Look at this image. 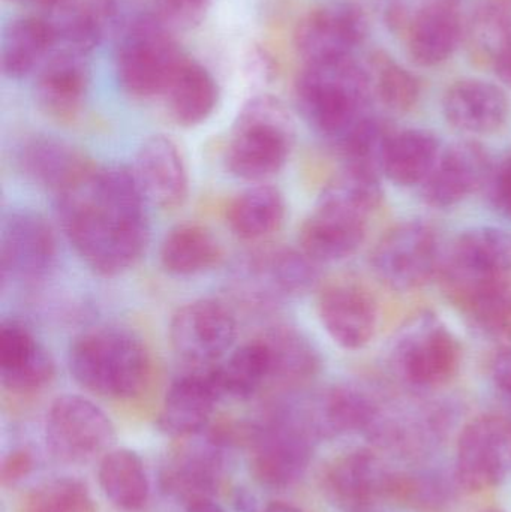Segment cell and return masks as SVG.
<instances>
[{
	"label": "cell",
	"mask_w": 511,
	"mask_h": 512,
	"mask_svg": "<svg viewBox=\"0 0 511 512\" xmlns=\"http://www.w3.org/2000/svg\"><path fill=\"white\" fill-rule=\"evenodd\" d=\"M56 198L63 233L93 273L120 276L143 258L150 240L149 204L131 168L96 164Z\"/></svg>",
	"instance_id": "obj_1"
},
{
	"label": "cell",
	"mask_w": 511,
	"mask_h": 512,
	"mask_svg": "<svg viewBox=\"0 0 511 512\" xmlns=\"http://www.w3.org/2000/svg\"><path fill=\"white\" fill-rule=\"evenodd\" d=\"M381 200L380 182L344 171L321 195L299 234L300 249L318 264L338 262L360 248L366 219Z\"/></svg>",
	"instance_id": "obj_2"
},
{
	"label": "cell",
	"mask_w": 511,
	"mask_h": 512,
	"mask_svg": "<svg viewBox=\"0 0 511 512\" xmlns=\"http://www.w3.org/2000/svg\"><path fill=\"white\" fill-rule=\"evenodd\" d=\"M74 381L89 393L110 399L140 396L152 376V358L140 337L123 328H95L69 348Z\"/></svg>",
	"instance_id": "obj_3"
},
{
	"label": "cell",
	"mask_w": 511,
	"mask_h": 512,
	"mask_svg": "<svg viewBox=\"0 0 511 512\" xmlns=\"http://www.w3.org/2000/svg\"><path fill=\"white\" fill-rule=\"evenodd\" d=\"M296 141L293 117L275 96L249 99L237 114L225 162L237 179L264 183L282 171Z\"/></svg>",
	"instance_id": "obj_4"
},
{
	"label": "cell",
	"mask_w": 511,
	"mask_h": 512,
	"mask_svg": "<svg viewBox=\"0 0 511 512\" xmlns=\"http://www.w3.org/2000/svg\"><path fill=\"white\" fill-rule=\"evenodd\" d=\"M369 78L351 57L306 63L296 81V101L306 122L339 143L360 120Z\"/></svg>",
	"instance_id": "obj_5"
},
{
	"label": "cell",
	"mask_w": 511,
	"mask_h": 512,
	"mask_svg": "<svg viewBox=\"0 0 511 512\" xmlns=\"http://www.w3.org/2000/svg\"><path fill=\"white\" fill-rule=\"evenodd\" d=\"M185 57L167 24L155 14L138 15L117 38V83L135 99L162 96Z\"/></svg>",
	"instance_id": "obj_6"
},
{
	"label": "cell",
	"mask_w": 511,
	"mask_h": 512,
	"mask_svg": "<svg viewBox=\"0 0 511 512\" xmlns=\"http://www.w3.org/2000/svg\"><path fill=\"white\" fill-rule=\"evenodd\" d=\"M317 441L300 402L279 406L249 432L252 474L272 489L293 486L308 471Z\"/></svg>",
	"instance_id": "obj_7"
},
{
	"label": "cell",
	"mask_w": 511,
	"mask_h": 512,
	"mask_svg": "<svg viewBox=\"0 0 511 512\" xmlns=\"http://www.w3.org/2000/svg\"><path fill=\"white\" fill-rule=\"evenodd\" d=\"M116 429L96 403L78 394H63L51 403L45 421L48 451L63 465H84L110 453Z\"/></svg>",
	"instance_id": "obj_8"
},
{
	"label": "cell",
	"mask_w": 511,
	"mask_h": 512,
	"mask_svg": "<svg viewBox=\"0 0 511 512\" xmlns=\"http://www.w3.org/2000/svg\"><path fill=\"white\" fill-rule=\"evenodd\" d=\"M237 339L233 310L216 298H198L176 310L170 322L174 354L194 369L221 363Z\"/></svg>",
	"instance_id": "obj_9"
},
{
	"label": "cell",
	"mask_w": 511,
	"mask_h": 512,
	"mask_svg": "<svg viewBox=\"0 0 511 512\" xmlns=\"http://www.w3.org/2000/svg\"><path fill=\"white\" fill-rule=\"evenodd\" d=\"M396 367L408 384L435 388L447 384L461 364V346L432 315L414 319L396 343Z\"/></svg>",
	"instance_id": "obj_10"
},
{
	"label": "cell",
	"mask_w": 511,
	"mask_h": 512,
	"mask_svg": "<svg viewBox=\"0 0 511 512\" xmlns=\"http://www.w3.org/2000/svg\"><path fill=\"white\" fill-rule=\"evenodd\" d=\"M511 472V421L483 415L459 436L455 477L468 492L494 489Z\"/></svg>",
	"instance_id": "obj_11"
},
{
	"label": "cell",
	"mask_w": 511,
	"mask_h": 512,
	"mask_svg": "<svg viewBox=\"0 0 511 512\" xmlns=\"http://www.w3.org/2000/svg\"><path fill=\"white\" fill-rule=\"evenodd\" d=\"M56 261V236L39 213L15 210L6 216L0 233V268L5 282H38L50 274Z\"/></svg>",
	"instance_id": "obj_12"
},
{
	"label": "cell",
	"mask_w": 511,
	"mask_h": 512,
	"mask_svg": "<svg viewBox=\"0 0 511 512\" xmlns=\"http://www.w3.org/2000/svg\"><path fill=\"white\" fill-rule=\"evenodd\" d=\"M438 243L434 231L410 222L386 234L375 248L372 265L381 282L396 291L425 285L435 273Z\"/></svg>",
	"instance_id": "obj_13"
},
{
	"label": "cell",
	"mask_w": 511,
	"mask_h": 512,
	"mask_svg": "<svg viewBox=\"0 0 511 512\" xmlns=\"http://www.w3.org/2000/svg\"><path fill=\"white\" fill-rule=\"evenodd\" d=\"M395 472L371 450H354L336 457L323 475L327 499L341 510H368L383 499H390Z\"/></svg>",
	"instance_id": "obj_14"
},
{
	"label": "cell",
	"mask_w": 511,
	"mask_h": 512,
	"mask_svg": "<svg viewBox=\"0 0 511 512\" xmlns=\"http://www.w3.org/2000/svg\"><path fill=\"white\" fill-rule=\"evenodd\" d=\"M366 32L368 21L359 6L335 3L309 12L297 26L294 44L306 63L345 59Z\"/></svg>",
	"instance_id": "obj_15"
},
{
	"label": "cell",
	"mask_w": 511,
	"mask_h": 512,
	"mask_svg": "<svg viewBox=\"0 0 511 512\" xmlns=\"http://www.w3.org/2000/svg\"><path fill=\"white\" fill-rule=\"evenodd\" d=\"M131 170L149 206L176 210L188 198V167L182 150L168 135L146 138L135 155Z\"/></svg>",
	"instance_id": "obj_16"
},
{
	"label": "cell",
	"mask_w": 511,
	"mask_h": 512,
	"mask_svg": "<svg viewBox=\"0 0 511 512\" xmlns=\"http://www.w3.org/2000/svg\"><path fill=\"white\" fill-rule=\"evenodd\" d=\"M89 53L56 45L39 66L35 98L51 119L72 122L83 110L90 84Z\"/></svg>",
	"instance_id": "obj_17"
},
{
	"label": "cell",
	"mask_w": 511,
	"mask_h": 512,
	"mask_svg": "<svg viewBox=\"0 0 511 512\" xmlns=\"http://www.w3.org/2000/svg\"><path fill=\"white\" fill-rule=\"evenodd\" d=\"M511 273V233L482 227L459 237L446 267V291L450 298L483 280Z\"/></svg>",
	"instance_id": "obj_18"
},
{
	"label": "cell",
	"mask_w": 511,
	"mask_h": 512,
	"mask_svg": "<svg viewBox=\"0 0 511 512\" xmlns=\"http://www.w3.org/2000/svg\"><path fill=\"white\" fill-rule=\"evenodd\" d=\"M212 367L192 369L174 379L165 393L158 427L173 438H188L203 432L222 399Z\"/></svg>",
	"instance_id": "obj_19"
},
{
	"label": "cell",
	"mask_w": 511,
	"mask_h": 512,
	"mask_svg": "<svg viewBox=\"0 0 511 512\" xmlns=\"http://www.w3.org/2000/svg\"><path fill=\"white\" fill-rule=\"evenodd\" d=\"M222 436H207L185 442L171 453L162 469L165 492L188 502L212 498L224 474Z\"/></svg>",
	"instance_id": "obj_20"
},
{
	"label": "cell",
	"mask_w": 511,
	"mask_h": 512,
	"mask_svg": "<svg viewBox=\"0 0 511 512\" xmlns=\"http://www.w3.org/2000/svg\"><path fill=\"white\" fill-rule=\"evenodd\" d=\"M56 364L35 334L17 319L0 324V381L14 394L42 390L53 381Z\"/></svg>",
	"instance_id": "obj_21"
},
{
	"label": "cell",
	"mask_w": 511,
	"mask_h": 512,
	"mask_svg": "<svg viewBox=\"0 0 511 512\" xmlns=\"http://www.w3.org/2000/svg\"><path fill=\"white\" fill-rule=\"evenodd\" d=\"M318 315L333 342L345 349L368 345L377 327V307L371 295L348 283H336L321 292Z\"/></svg>",
	"instance_id": "obj_22"
},
{
	"label": "cell",
	"mask_w": 511,
	"mask_h": 512,
	"mask_svg": "<svg viewBox=\"0 0 511 512\" xmlns=\"http://www.w3.org/2000/svg\"><path fill=\"white\" fill-rule=\"evenodd\" d=\"M489 173V159L477 143L461 141L438 159L431 176L423 183L426 203L438 209L461 203L476 192Z\"/></svg>",
	"instance_id": "obj_23"
},
{
	"label": "cell",
	"mask_w": 511,
	"mask_h": 512,
	"mask_svg": "<svg viewBox=\"0 0 511 512\" xmlns=\"http://www.w3.org/2000/svg\"><path fill=\"white\" fill-rule=\"evenodd\" d=\"M317 439L351 432H368L377 418V405L357 388L333 387L300 402Z\"/></svg>",
	"instance_id": "obj_24"
},
{
	"label": "cell",
	"mask_w": 511,
	"mask_h": 512,
	"mask_svg": "<svg viewBox=\"0 0 511 512\" xmlns=\"http://www.w3.org/2000/svg\"><path fill=\"white\" fill-rule=\"evenodd\" d=\"M252 285L264 298H294L312 291L320 279L318 262L302 249L272 248L252 255L246 265Z\"/></svg>",
	"instance_id": "obj_25"
},
{
	"label": "cell",
	"mask_w": 511,
	"mask_h": 512,
	"mask_svg": "<svg viewBox=\"0 0 511 512\" xmlns=\"http://www.w3.org/2000/svg\"><path fill=\"white\" fill-rule=\"evenodd\" d=\"M24 173L42 188L59 195L80 182L95 162L80 149L53 137H35L20 150Z\"/></svg>",
	"instance_id": "obj_26"
},
{
	"label": "cell",
	"mask_w": 511,
	"mask_h": 512,
	"mask_svg": "<svg viewBox=\"0 0 511 512\" xmlns=\"http://www.w3.org/2000/svg\"><path fill=\"white\" fill-rule=\"evenodd\" d=\"M444 114L455 128L489 134L506 122L509 102L500 87L482 80H462L447 90Z\"/></svg>",
	"instance_id": "obj_27"
},
{
	"label": "cell",
	"mask_w": 511,
	"mask_h": 512,
	"mask_svg": "<svg viewBox=\"0 0 511 512\" xmlns=\"http://www.w3.org/2000/svg\"><path fill=\"white\" fill-rule=\"evenodd\" d=\"M162 98L177 125L194 128L212 116L219 101V87L203 65L185 57Z\"/></svg>",
	"instance_id": "obj_28"
},
{
	"label": "cell",
	"mask_w": 511,
	"mask_h": 512,
	"mask_svg": "<svg viewBox=\"0 0 511 512\" xmlns=\"http://www.w3.org/2000/svg\"><path fill=\"white\" fill-rule=\"evenodd\" d=\"M56 41V32L48 18H15L2 36L0 63L3 74L11 80L27 77L50 56Z\"/></svg>",
	"instance_id": "obj_29"
},
{
	"label": "cell",
	"mask_w": 511,
	"mask_h": 512,
	"mask_svg": "<svg viewBox=\"0 0 511 512\" xmlns=\"http://www.w3.org/2000/svg\"><path fill=\"white\" fill-rule=\"evenodd\" d=\"M287 215L284 195L275 186L257 183L240 192L227 207V222L234 236L261 242L279 231Z\"/></svg>",
	"instance_id": "obj_30"
},
{
	"label": "cell",
	"mask_w": 511,
	"mask_h": 512,
	"mask_svg": "<svg viewBox=\"0 0 511 512\" xmlns=\"http://www.w3.org/2000/svg\"><path fill=\"white\" fill-rule=\"evenodd\" d=\"M461 38L458 9L450 0H434L420 9L410 30V54L419 65L434 66L452 56Z\"/></svg>",
	"instance_id": "obj_31"
},
{
	"label": "cell",
	"mask_w": 511,
	"mask_h": 512,
	"mask_svg": "<svg viewBox=\"0 0 511 512\" xmlns=\"http://www.w3.org/2000/svg\"><path fill=\"white\" fill-rule=\"evenodd\" d=\"M224 258L221 243L207 227L182 224L168 231L159 248L162 268L173 276L189 277L218 267Z\"/></svg>",
	"instance_id": "obj_32"
},
{
	"label": "cell",
	"mask_w": 511,
	"mask_h": 512,
	"mask_svg": "<svg viewBox=\"0 0 511 512\" xmlns=\"http://www.w3.org/2000/svg\"><path fill=\"white\" fill-rule=\"evenodd\" d=\"M222 396L246 400L272 382V355L264 337L243 343L213 366Z\"/></svg>",
	"instance_id": "obj_33"
},
{
	"label": "cell",
	"mask_w": 511,
	"mask_h": 512,
	"mask_svg": "<svg viewBox=\"0 0 511 512\" xmlns=\"http://www.w3.org/2000/svg\"><path fill=\"white\" fill-rule=\"evenodd\" d=\"M440 141L428 131L392 135L384 155L383 173L396 185L425 183L440 159Z\"/></svg>",
	"instance_id": "obj_34"
},
{
	"label": "cell",
	"mask_w": 511,
	"mask_h": 512,
	"mask_svg": "<svg viewBox=\"0 0 511 512\" xmlns=\"http://www.w3.org/2000/svg\"><path fill=\"white\" fill-rule=\"evenodd\" d=\"M99 484L111 504L123 511H138L150 495L149 477L135 451L111 450L99 463Z\"/></svg>",
	"instance_id": "obj_35"
},
{
	"label": "cell",
	"mask_w": 511,
	"mask_h": 512,
	"mask_svg": "<svg viewBox=\"0 0 511 512\" xmlns=\"http://www.w3.org/2000/svg\"><path fill=\"white\" fill-rule=\"evenodd\" d=\"M272 355V382L296 388L315 378L320 354L305 334L291 327H276L264 334Z\"/></svg>",
	"instance_id": "obj_36"
},
{
	"label": "cell",
	"mask_w": 511,
	"mask_h": 512,
	"mask_svg": "<svg viewBox=\"0 0 511 512\" xmlns=\"http://www.w3.org/2000/svg\"><path fill=\"white\" fill-rule=\"evenodd\" d=\"M477 325L486 333L511 340V279L495 277L477 283L456 298Z\"/></svg>",
	"instance_id": "obj_37"
},
{
	"label": "cell",
	"mask_w": 511,
	"mask_h": 512,
	"mask_svg": "<svg viewBox=\"0 0 511 512\" xmlns=\"http://www.w3.org/2000/svg\"><path fill=\"white\" fill-rule=\"evenodd\" d=\"M390 137L392 135H389L383 123L363 117L338 143L347 162L345 168L369 176H380Z\"/></svg>",
	"instance_id": "obj_38"
},
{
	"label": "cell",
	"mask_w": 511,
	"mask_h": 512,
	"mask_svg": "<svg viewBox=\"0 0 511 512\" xmlns=\"http://www.w3.org/2000/svg\"><path fill=\"white\" fill-rule=\"evenodd\" d=\"M390 499H395L416 511L438 512L449 504L452 490L440 474H395Z\"/></svg>",
	"instance_id": "obj_39"
},
{
	"label": "cell",
	"mask_w": 511,
	"mask_h": 512,
	"mask_svg": "<svg viewBox=\"0 0 511 512\" xmlns=\"http://www.w3.org/2000/svg\"><path fill=\"white\" fill-rule=\"evenodd\" d=\"M20 512H96V507L81 481L59 478L29 493Z\"/></svg>",
	"instance_id": "obj_40"
},
{
	"label": "cell",
	"mask_w": 511,
	"mask_h": 512,
	"mask_svg": "<svg viewBox=\"0 0 511 512\" xmlns=\"http://www.w3.org/2000/svg\"><path fill=\"white\" fill-rule=\"evenodd\" d=\"M378 95L392 110H410L419 99V81L407 69L396 63L386 62L378 74Z\"/></svg>",
	"instance_id": "obj_41"
},
{
	"label": "cell",
	"mask_w": 511,
	"mask_h": 512,
	"mask_svg": "<svg viewBox=\"0 0 511 512\" xmlns=\"http://www.w3.org/2000/svg\"><path fill=\"white\" fill-rule=\"evenodd\" d=\"M155 15L173 29H194L203 23L212 0H152Z\"/></svg>",
	"instance_id": "obj_42"
},
{
	"label": "cell",
	"mask_w": 511,
	"mask_h": 512,
	"mask_svg": "<svg viewBox=\"0 0 511 512\" xmlns=\"http://www.w3.org/2000/svg\"><path fill=\"white\" fill-rule=\"evenodd\" d=\"M35 468V457L27 448H18L11 451L3 459L0 468V481L3 487H12L20 483Z\"/></svg>",
	"instance_id": "obj_43"
},
{
	"label": "cell",
	"mask_w": 511,
	"mask_h": 512,
	"mask_svg": "<svg viewBox=\"0 0 511 512\" xmlns=\"http://www.w3.org/2000/svg\"><path fill=\"white\" fill-rule=\"evenodd\" d=\"M491 375L504 396H511V348L503 349L492 361Z\"/></svg>",
	"instance_id": "obj_44"
},
{
	"label": "cell",
	"mask_w": 511,
	"mask_h": 512,
	"mask_svg": "<svg viewBox=\"0 0 511 512\" xmlns=\"http://www.w3.org/2000/svg\"><path fill=\"white\" fill-rule=\"evenodd\" d=\"M494 195L498 206L511 216V156L501 165L495 177Z\"/></svg>",
	"instance_id": "obj_45"
},
{
	"label": "cell",
	"mask_w": 511,
	"mask_h": 512,
	"mask_svg": "<svg viewBox=\"0 0 511 512\" xmlns=\"http://www.w3.org/2000/svg\"><path fill=\"white\" fill-rule=\"evenodd\" d=\"M495 69H497L498 77L503 83L511 87V33L507 36L506 41L498 48L494 56Z\"/></svg>",
	"instance_id": "obj_46"
},
{
	"label": "cell",
	"mask_w": 511,
	"mask_h": 512,
	"mask_svg": "<svg viewBox=\"0 0 511 512\" xmlns=\"http://www.w3.org/2000/svg\"><path fill=\"white\" fill-rule=\"evenodd\" d=\"M188 512H225L221 505L216 504L212 498L194 499L186 504Z\"/></svg>",
	"instance_id": "obj_47"
},
{
	"label": "cell",
	"mask_w": 511,
	"mask_h": 512,
	"mask_svg": "<svg viewBox=\"0 0 511 512\" xmlns=\"http://www.w3.org/2000/svg\"><path fill=\"white\" fill-rule=\"evenodd\" d=\"M264 512H303L300 508L293 507V505L282 504V502H275L269 505Z\"/></svg>",
	"instance_id": "obj_48"
},
{
	"label": "cell",
	"mask_w": 511,
	"mask_h": 512,
	"mask_svg": "<svg viewBox=\"0 0 511 512\" xmlns=\"http://www.w3.org/2000/svg\"><path fill=\"white\" fill-rule=\"evenodd\" d=\"M24 2L35 3V5L42 6V8L48 9V11H53L62 0H24Z\"/></svg>",
	"instance_id": "obj_49"
},
{
	"label": "cell",
	"mask_w": 511,
	"mask_h": 512,
	"mask_svg": "<svg viewBox=\"0 0 511 512\" xmlns=\"http://www.w3.org/2000/svg\"><path fill=\"white\" fill-rule=\"evenodd\" d=\"M507 405H509V420L511 421V396L506 397Z\"/></svg>",
	"instance_id": "obj_50"
},
{
	"label": "cell",
	"mask_w": 511,
	"mask_h": 512,
	"mask_svg": "<svg viewBox=\"0 0 511 512\" xmlns=\"http://www.w3.org/2000/svg\"><path fill=\"white\" fill-rule=\"evenodd\" d=\"M482 512H503V511L494 510V508H491V510H485V511H482Z\"/></svg>",
	"instance_id": "obj_51"
}]
</instances>
